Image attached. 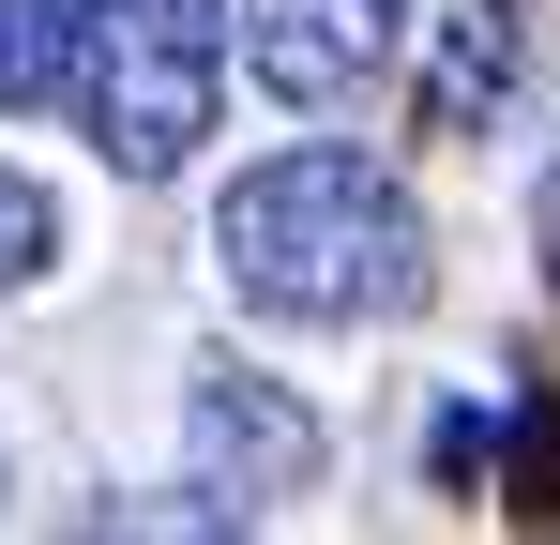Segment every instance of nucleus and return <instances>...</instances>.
<instances>
[{
	"label": "nucleus",
	"instance_id": "f257e3e1",
	"mask_svg": "<svg viewBox=\"0 0 560 545\" xmlns=\"http://www.w3.org/2000/svg\"><path fill=\"white\" fill-rule=\"evenodd\" d=\"M212 272L258 303V318H394V303H424V212H409V182L364 167V152H273V167L228 182V212H212Z\"/></svg>",
	"mask_w": 560,
	"mask_h": 545
},
{
	"label": "nucleus",
	"instance_id": "f03ea898",
	"mask_svg": "<svg viewBox=\"0 0 560 545\" xmlns=\"http://www.w3.org/2000/svg\"><path fill=\"white\" fill-rule=\"evenodd\" d=\"M228 0H106V46H92V91H77V121H92V152L121 182H167L212 137V91H228Z\"/></svg>",
	"mask_w": 560,
	"mask_h": 545
},
{
	"label": "nucleus",
	"instance_id": "7ed1b4c3",
	"mask_svg": "<svg viewBox=\"0 0 560 545\" xmlns=\"http://www.w3.org/2000/svg\"><path fill=\"white\" fill-rule=\"evenodd\" d=\"M183 425H197V500H212L228 531H243L258 500H303V485H318V425L288 409L273 379H243V363H197Z\"/></svg>",
	"mask_w": 560,
	"mask_h": 545
},
{
	"label": "nucleus",
	"instance_id": "20e7f679",
	"mask_svg": "<svg viewBox=\"0 0 560 545\" xmlns=\"http://www.w3.org/2000/svg\"><path fill=\"white\" fill-rule=\"evenodd\" d=\"M394 15L409 0H243V77L288 106H349L394 61Z\"/></svg>",
	"mask_w": 560,
	"mask_h": 545
},
{
	"label": "nucleus",
	"instance_id": "39448f33",
	"mask_svg": "<svg viewBox=\"0 0 560 545\" xmlns=\"http://www.w3.org/2000/svg\"><path fill=\"white\" fill-rule=\"evenodd\" d=\"M106 46V0H0V106H77Z\"/></svg>",
	"mask_w": 560,
	"mask_h": 545
},
{
	"label": "nucleus",
	"instance_id": "423d86ee",
	"mask_svg": "<svg viewBox=\"0 0 560 545\" xmlns=\"http://www.w3.org/2000/svg\"><path fill=\"white\" fill-rule=\"evenodd\" d=\"M500 61H515V31H500V0H469V15H455V46H440V91H424V121L455 137L469 106L500 91Z\"/></svg>",
	"mask_w": 560,
	"mask_h": 545
},
{
	"label": "nucleus",
	"instance_id": "0eeeda50",
	"mask_svg": "<svg viewBox=\"0 0 560 545\" xmlns=\"http://www.w3.org/2000/svg\"><path fill=\"white\" fill-rule=\"evenodd\" d=\"M46 258H61V197H46L31 167H0V303L46 288Z\"/></svg>",
	"mask_w": 560,
	"mask_h": 545
}]
</instances>
